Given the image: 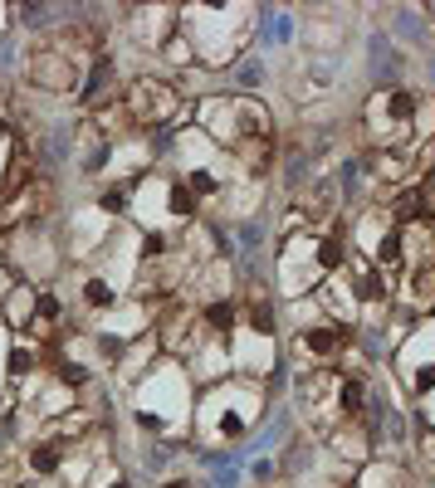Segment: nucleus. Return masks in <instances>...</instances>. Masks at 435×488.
<instances>
[{
  "instance_id": "18",
  "label": "nucleus",
  "mask_w": 435,
  "mask_h": 488,
  "mask_svg": "<svg viewBox=\"0 0 435 488\" xmlns=\"http://www.w3.org/2000/svg\"><path fill=\"white\" fill-rule=\"evenodd\" d=\"M123 205H128V195H123V191H108V195H103V210H113V215H118Z\"/></svg>"
},
{
  "instance_id": "21",
  "label": "nucleus",
  "mask_w": 435,
  "mask_h": 488,
  "mask_svg": "<svg viewBox=\"0 0 435 488\" xmlns=\"http://www.w3.org/2000/svg\"><path fill=\"white\" fill-rule=\"evenodd\" d=\"M161 488H191V483H161Z\"/></svg>"
},
{
  "instance_id": "4",
  "label": "nucleus",
  "mask_w": 435,
  "mask_h": 488,
  "mask_svg": "<svg viewBox=\"0 0 435 488\" xmlns=\"http://www.w3.org/2000/svg\"><path fill=\"white\" fill-rule=\"evenodd\" d=\"M172 215H176V220H191V215H196V195H191V186H172Z\"/></svg>"
},
{
  "instance_id": "6",
  "label": "nucleus",
  "mask_w": 435,
  "mask_h": 488,
  "mask_svg": "<svg viewBox=\"0 0 435 488\" xmlns=\"http://www.w3.org/2000/svg\"><path fill=\"white\" fill-rule=\"evenodd\" d=\"M205 322H210L215 332H230V328H235V308H230V303H215V308L205 312Z\"/></svg>"
},
{
  "instance_id": "17",
  "label": "nucleus",
  "mask_w": 435,
  "mask_h": 488,
  "mask_svg": "<svg viewBox=\"0 0 435 488\" xmlns=\"http://www.w3.org/2000/svg\"><path fill=\"white\" fill-rule=\"evenodd\" d=\"M39 317H59V298L54 293H39Z\"/></svg>"
},
{
  "instance_id": "2",
  "label": "nucleus",
  "mask_w": 435,
  "mask_h": 488,
  "mask_svg": "<svg viewBox=\"0 0 435 488\" xmlns=\"http://www.w3.org/2000/svg\"><path fill=\"white\" fill-rule=\"evenodd\" d=\"M303 342H308V352H318V357H333V352L347 342V332H343V328H308Z\"/></svg>"
},
{
  "instance_id": "3",
  "label": "nucleus",
  "mask_w": 435,
  "mask_h": 488,
  "mask_svg": "<svg viewBox=\"0 0 435 488\" xmlns=\"http://www.w3.org/2000/svg\"><path fill=\"white\" fill-rule=\"evenodd\" d=\"M387 113H392L396 123H411V118L421 113V98H416V93H392V103H387Z\"/></svg>"
},
{
  "instance_id": "7",
  "label": "nucleus",
  "mask_w": 435,
  "mask_h": 488,
  "mask_svg": "<svg viewBox=\"0 0 435 488\" xmlns=\"http://www.w3.org/2000/svg\"><path fill=\"white\" fill-rule=\"evenodd\" d=\"M30 464H34V474H54V469H59V454H54V445H39L30 454Z\"/></svg>"
},
{
  "instance_id": "13",
  "label": "nucleus",
  "mask_w": 435,
  "mask_h": 488,
  "mask_svg": "<svg viewBox=\"0 0 435 488\" xmlns=\"http://www.w3.org/2000/svg\"><path fill=\"white\" fill-rule=\"evenodd\" d=\"M376 259H382V264H396V259H401V235H387L382 249H376Z\"/></svg>"
},
{
  "instance_id": "10",
  "label": "nucleus",
  "mask_w": 435,
  "mask_h": 488,
  "mask_svg": "<svg viewBox=\"0 0 435 488\" xmlns=\"http://www.w3.org/2000/svg\"><path fill=\"white\" fill-rule=\"evenodd\" d=\"M103 78H108V59H98V64H93V74H88V83H83V103H93V98H98Z\"/></svg>"
},
{
  "instance_id": "20",
  "label": "nucleus",
  "mask_w": 435,
  "mask_h": 488,
  "mask_svg": "<svg viewBox=\"0 0 435 488\" xmlns=\"http://www.w3.org/2000/svg\"><path fill=\"white\" fill-rule=\"evenodd\" d=\"M161 244H167L161 235H147V259H156V254H161Z\"/></svg>"
},
{
  "instance_id": "15",
  "label": "nucleus",
  "mask_w": 435,
  "mask_h": 488,
  "mask_svg": "<svg viewBox=\"0 0 435 488\" xmlns=\"http://www.w3.org/2000/svg\"><path fill=\"white\" fill-rule=\"evenodd\" d=\"M30 366H34V357H30V352H20V347H15V352H10V376H25V371H30Z\"/></svg>"
},
{
  "instance_id": "8",
  "label": "nucleus",
  "mask_w": 435,
  "mask_h": 488,
  "mask_svg": "<svg viewBox=\"0 0 435 488\" xmlns=\"http://www.w3.org/2000/svg\"><path fill=\"white\" fill-rule=\"evenodd\" d=\"M318 264H323V268H338V264H343V240H323V244H318Z\"/></svg>"
},
{
  "instance_id": "19",
  "label": "nucleus",
  "mask_w": 435,
  "mask_h": 488,
  "mask_svg": "<svg viewBox=\"0 0 435 488\" xmlns=\"http://www.w3.org/2000/svg\"><path fill=\"white\" fill-rule=\"evenodd\" d=\"M425 386H435V366H425V371L416 376V391H425Z\"/></svg>"
},
{
  "instance_id": "5",
  "label": "nucleus",
  "mask_w": 435,
  "mask_h": 488,
  "mask_svg": "<svg viewBox=\"0 0 435 488\" xmlns=\"http://www.w3.org/2000/svg\"><path fill=\"white\" fill-rule=\"evenodd\" d=\"M83 303H88V308H108V303H113V288H108L103 279H88V284H83Z\"/></svg>"
},
{
  "instance_id": "9",
  "label": "nucleus",
  "mask_w": 435,
  "mask_h": 488,
  "mask_svg": "<svg viewBox=\"0 0 435 488\" xmlns=\"http://www.w3.org/2000/svg\"><path fill=\"white\" fill-rule=\"evenodd\" d=\"M382 293H387V284L376 279V274H367V279L357 284V303H376V298H382Z\"/></svg>"
},
{
  "instance_id": "11",
  "label": "nucleus",
  "mask_w": 435,
  "mask_h": 488,
  "mask_svg": "<svg viewBox=\"0 0 435 488\" xmlns=\"http://www.w3.org/2000/svg\"><path fill=\"white\" fill-rule=\"evenodd\" d=\"M250 322H254V332H269V328H274V308H269V303H254V308H250Z\"/></svg>"
},
{
  "instance_id": "16",
  "label": "nucleus",
  "mask_w": 435,
  "mask_h": 488,
  "mask_svg": "<svg viewBox=\"0 0 435 488\" xmlns=\"http://www.w3.org/2000/svg\"><path fill=\"white\" fill-rule=\"evenodd\" d=\"M357 405H362V386L347 381V386H343V410H357Z\"/></svg>"
},
{
  "instance_id": "12",
  "label": "nucleus",
  "mask_w": 435,
  "mask_h": 488,
  "mask_svg": "<svg viewBox=\"0 0 435 488\" xmlns=\"http://www.w3.org/2000/svg\"><path fill=\"white\" fill-rule=\"evenodd\" d=\"M59 381H64V386H83V381H88V371H83L79 361H59Z\"/></svg>"
},
{
  "instance_id": "23",
  "label": "nucleus",
  "mask_w": 435,
  "mask_h": 488,
  "mask_svg": "<svg viewBox=\"0 0 435 488\" xmlns=\"http://www.w3.org/2000/svg\"><path fill=\"white\" fill-rule=\"evenodd\" d=\"M113 488H128V483H113Z\"/></svg>"
},
{
  "instance_id": "22",
  "label": "nucleus",
  "mask_w": 435,
  "mask_h": 488,
  "mask_svg": "<svg viewBox=\"0 0 435 488\" xmlns=\"http://www.w3.org/2000/svg\"><path fill=\"white\" fill-rule=\"evenodd\" d=\"M0 137H6V123H0Z\"/></svg>"
},
{
  "instance_id": "1",
  "label": "nucleus",
  "mask_w": 435,
  "mask_h": 488,
  "mask_svg": "<svg viewBox=\"0 0 435 488\" xmlns=\"http://www.w3.org/2000/svg\"><path fill=\"white\" fill-rule=\"evenodd\" d=\"M128 113L142 118V123H161L172 113V98H167V88H156V83H137L132 98H128Z\"/></svg>"
},
{
  "instance_id": "14",
  "label": "nucleus",
  "mask_w": 435,
  "mask_h": 488,
  "mask_svg": "<svg viewBox=\"0 0 435 488\" xmlns=\"http://www.w3.org/2000/svg\"><path fill=\"white\" fill-rule=\"evenodd\" d=\"M186 186H191V195H210V191H215V176H210V171H191Z\"/></svg>"
}]
</instances>
